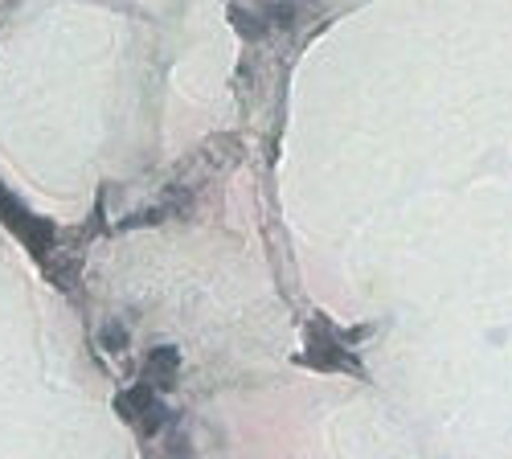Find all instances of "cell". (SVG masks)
I'll return each instance as SVG.
<instances>
[{
	"label": "cell",
	"instance_id": "6da1fadb",
	"mask_svg": "<svg viewBox=\"0 0 512 459\" xmlns=\"http://www.w3.org/2000/svg\"><path fill=\"white\" fill-rule=\"evenodd\" d=\"M62 291L29 234L0 214V455L70 447L78 410L66 386Z\"/></svg>",
	"mask_w": 512,
	"mask_h": 459
},
{
	"label": "cell",
	"instance_id": "7a4b0ae2",
	"mask_svg": "<svg viewBox=\"0 0 512 459\" xmlns=\"http://www.w3.org/2000/svg\"><path fill=\"white\" fill-rule=\"evenodd\" d=\"M0 5H5V0H0Z\"/></svg>",
	"mask_w": 512,
	"mask_h": 459
}]
</instances>
